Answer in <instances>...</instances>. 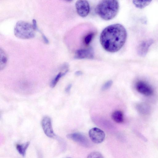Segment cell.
<instances>
[{
	"mask_svg": "<svg viewBox=\"0 0 158 158\" xmlns=\"http://www.w3.org/2000/svg\"><path fill=\"white\" fill-rule=\"evenodd\" d=\"M126 29L122 25L116 23L109 25L102 32L100 42L106 51L116 52L119 50L124 44L127 38Z\"/></svg>",
	"mask_w": 158,
	"mask_h": 158,
	"instance_id": "1",
	"label": "cell"
},
{
	"mask_svg": "<svg viewBox=\"0 0 158 158\" xmlns=\"http://www.w3.org/2000/svg\"><path fill=\"white\" fill-rule=\"evenodd\" d=\"M119 9L117 0H101L96 6L95 10L97 14L105 20H110L117 15Z\"/></svg>",
	"mask_w": 158,
	"mask_h": 158,
	"instance_id": "2",
	"label": "cell"
},
{
	"mask_svg": "<svg viewBox=\"0 0 158 158\" xmlns=\"http://www.w3.org/2000/svg\"><path fill=\"white\" fill-rule=\"evenodd\" d=\"M35 30L32 24L23 21H18L14 29L15 35L22 39H28L34 38L35 35Z\"/></svg>",
	"mask_w": 158,
	"mask_h": 158,
	"instance_id": "3",
	"label": "cell"
},
{
	"mask_svg": "<svg viewBox=\"0 0 158 158\" xmlns=\"http://www.w3.org/2000/svg\"><path fill=\"white\" fill-rule=\"evenodd\" d=\"M135 88L138 92L146 96H150L153 94L152 87L148 83L143 80L137 81L135 84Z\"/></svg>",
	"mask_w": 158,
	"mask_h": 158,
	"instance_id": "4",
	"label": "cell"
},
{
	"mask_svg": "<svg viewBox=\"0 0 158 158\" xmlns=\"http://www.w3.org/2000/svg\"><path fill=\"white\" fill-rule=\"evenodd\" d=\"M75 7L77 14L82 17H86L89 12V4L87 0H77Z\"/></svg>",
	"mask_w": 158,
	"mask_h": 158,
	"instance_id": "5",
	"label": "cell"
},
{
	"mask_svg": "<svg viewBox=\"0 0 158 158\" xmlns=\"http://www.w3.org/2000/svg\"><path fill=\"white\" fill-rule=\"evenodd\" d=\"M89 135L91 140L96 143H102L105 137L104 132L101 129L96 127L92 128L89 130Z\"/></svg>",
	"mask_w": 158,
	"mask_h": 158,
	"instance_id": "6",
	"label": "cell"
},
{
	"mask_svg": "<svg viewBox=\"0 0 158 158\" xmlns=\"http://www.w3.org/2000/svg\"><path fill=\"white\" fill-rule=\"evenodd\" d=\"M67 137L80 145L88 147L89 146V142L87 138L83 134L79 132H75L68 134Z\"/></svg>",
	"mask_w": 158,
	"mask_h": 158,
	"instance_id": "7",
	"label": "cell"
},
{
	"mask_svg": "<svg viewBox=\"0 0 158 158\" xmlns=\"http://www.w3.org/2000/svg\"><path fill=\"white\" fill-rule=\"evenodd\" d=\"M42 127L45 134L50 138L54 137L55 135L52 129L51 118L45 116L41 121Z\"/></svg>",
	"mask_w": 158,
	"mask_h": 158,
	"instance_id": "8",
	"label": "cell"
},
{
	"mask_svg": "<svg viewBox=\"0 0 158 158\" xmlns=\"http://www.w3.org/2000/svg\"><path fill=\"white\" fill-rule=\"evenodd\" d=\"M94 57V52L91 47L78 50L75 55V58L77 59H92Z\"/></svg>",
	"mask_w": 158,
	"mask_h": 158,
	"instance_id": "9",
	"label": "cell"
},
{
	"mask_svg": "<svg viewBox=\"0 0 158 158\" xmlns=\"http://www.w3.org/2000/svg\"><path fill=\"white\" fill-rule=\"evenodd\" d=\"M153 43V40L150 39L143 41L139 45L137 49L138 54L140 56H143L147 53L150 47Z\"/></svg>",
	"mask_w": 158,
	"mask_h": 158,
	"instance_id": "10",
	"label": "cell"
},
{
	"mask_svg": "<svg viewBox=\"0 0 158 158\" xmlns=\"http://www.w3.org/2000/svg\"><path fill=\"white\" fill-rule=\"evenodd\" d=\"M7 55L5 50L0 48V70H3L6 67L8 61Z\"/></svg>",
	"mask_w": 158,
	"mask_h": 158,
	"instance_id": "11",
	"label": "cell"
},
{
	"mask_svg": "<svg viewBox=\"0 0 158 158\" xmlns=\"http://www.w3.org/2000/svg\"><path fill=\"white\" fill-rule=\"evenodd\" d=\"M112 119L118 123H122L124 120L123 114L122 111L117 110L113 112L111 115Z\"/></svg>",
	"mask_w": 158,
	"mask_h": 158,
	"instance_id": "12",
	"label": "cell"
},
{
	"mask_svg": "<svg viewBox=\"0 0 158 158\" xmlns=\"http://www.w3.org/2000/svg\"><path fill=\"white\" fill-rule=\"evenodd\" d=\"M152 0H133L132 2L136 8L142 9L148 6Z\"/></svg>",
	"mask_w": 158,
	"mask_h": 158,
	"instance_id": "13",
	"label": "cell"
},
{
	"mask_svg": "<svg viewBox=\"0 0 158 158\" xmlns=\"http://www.w3.org/2000/svg\"><path fill=\"white\" fill-rule=\"evenodd\" d=\"M29 144V142H28L22 144H18L16 145V148L18 152L22 156H24L25 155L26 150Z\"/></svg>",
	"mask_w": 158,
	"mask_h": 158,
	"instance_id": "14",
	"label": "cell"
},
{
	"mask_svg": "<svg viewBox=\"0 0 158 158\" xmlns=\"http://www.w3.org/2000/svg\"><path fill=\"white\" fill-rule=\"evenodd\" d=\"M68 71V70H67L64 72L62 73L60 72L58 73L51 81L50 84V87L51 88L54 87L58 82L61 77L64 75Z\"/></svg>",
	"mask_w": 158,
	"mask_h": 158,
	"instance_id": "15",
	"label": "cell"
},
{
	"mask_svg": "<svg viewBox=\"0 0 158 158\" xmlns=\"http://www.w3.org/2000/svg\"><path fill=\"white\" fill-rule=\"evenodd\" d=\"M95 33L94 32H90L86 35L84 37L83 43L85 45H88L90 43L94 38Z\"/></svg>",
	"mask_w": 158,
	"mask_h": 158,
	"instance_id": "16",
	"label": "cell"
},
{
	"mask_svg": "<svg viewBox=\"0 0 158 158\" xmlns=\"http://www.w3.org/2000/svg\"><path fill=\"white\" fill-rule=\"evenodd\" d=\"M137 109L141 113H146L148 110V108L146 105L143 104H139L137 106Z\"/></svg>",
	"mask_w": 158,
	"mask_h": 158,
	"instance_id": "17",
	"label": "cell"
},
{
	"mask_svg": "<svg viewBox=\"0 0 158 158\" xmlns=\"http://www.w3.org/2000/svg\"><path fill=\"white\" fill-rule=\"evenodd\" d=\"M88 158H103L102 154L98 152H93L90 153L87 156Z\"/></svg>",
	"mask_w": 158,
	"mask_h": 158,
	"instance_id": "18",
	"label": "cell"
},
{
	"mask_svg": "<svg viewBox=\"0 0 158 158\" xmlns=\"http://www.w3.org/2000/svg\"><path fill=\"white\" fill-rule=\"evenodd\" d=\"M112 84V81H109L106 82L102 86V90H105L109 88Z\"/></svg>",
	"mask_w": 158,
	"mask_h": 158,
	"instance_id": "19",
	"label": "cell"
},
{
	"mask_svg": "<svg viewBox=\"0 0 158 158\" xmlns=\"http://www.w3.org/2000/svg\"><path fill=\"white\" fill-rule=\"evenodd\" d=\"M42 37L44 42L46 44H48L49 43V40L46 36L42 34Z\"/></svg>",
	"mask_w": 158,
	"mask_h": 158,
	"instance_id": "20",
	"label": "cell"
},
{
	"mask_svg": "<svg viewBox=\"0 0 158 158\" xmlns=\"http://www.w3.org/2000/svg\"><path fill=\"white\" fill-rule=\"evenodd\" d=\"M32 25L35 30L37 29L36 21L35 19L32 20Z\"/></svg>",
	"mask_w": 158,
	"mask_h": 158,
	"instance_id": "21",
	"label": "cell"
},
{
	"mask_svg": "<svg viewBox=\"0 0 158 158\" xmlns=\"http://www.w3.org/2000/svg\"><path fill=\"white\" fill-rule=\"evenodd\" d=\"M72 87L71 84L69 85L65 89V91L67 93H68L70 91V89Z\"/></svg>",
	"mask_w": 158,
	"mask_h": 158,
	"instance_id": "22",
	"label": "cell"
},
{
	"mask_svg": "<svg viewBox=\"0 0 158 158\" xmlns=\"http://www.w3.org/2000/svg\"><path fill=\"white\" fill-rule=\"evenodd\" d=\"M82 74V73L81 71H77L75 73V74L77 75H81Z\"/></svg>",
	"mask_w": 158,
	"mask_h": 158,
	"instance_id": "23",
	"label": "cell"
},
{
	"mask_svg": "<svg viewBox=\"0 0 158 158\" xmlns=\"http://www.w3.org/2000/svg\"><path fill=\"white\" fill-rule=\"evenodd\" d=\"M69 2H71L73 0H66Z\"/></svg>",
	"mask_w": 158,
	"mask_h": 158,
	"instance_id": "24",
	"label": "cell"
}]
</instances>
